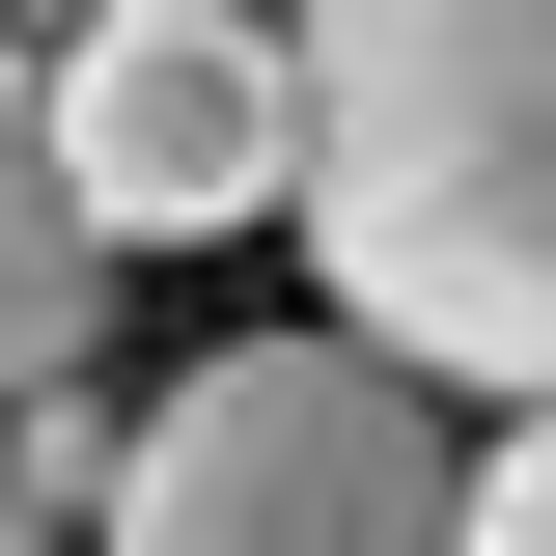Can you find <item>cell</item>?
<instances>
[{
	"instance_id": "1",
	"label": "cell",
	"mask_w": 556,
	"mask_h": 556,
	"mask_svg": "<svg viewBox=\"0 0 556 556\" xmlns=\"http://www.w3.org/2000/svg\"><path fill=\"white\" fill-rule=\"evenodd\" d=\"M306 278L417 390H556V0H306Z\"/></svg>"
},
{
	"instance_id": "2",
	"label": "cell",
	"mask_w": 556,
	"mask_h": 556,
	"mask_svg": "<svg viewBox=\"0 0 556 556\" xmlns=\"http://www.w3.org/2000/svg\"><path fill=\"white\" fill-rule=\"evenodd\" d=\"M112 556H473V445L390 334H223L139 417Z\"/></svg>"
},
{
	"instance_id": "3",
	"label": "cell",
	"mask_w": 556,
	"mask_h": 556,
	"mask_svg": "<svg viewBox=\"0 0 556 556\" xmlns=\"http://www.w3.org/2000/svg\"><path fill=\"white\" fill-rule=\"evenodd\" d=\"M56 167L112 251H223L306 195V28L278 0H84L56 28Z\"/></svg>"
},
{
	"instance_id": "4",
	"label": "cell",
	"mask_w": 556,
	"mask_h": 556,
	"mask_svg": "<svg viewBox=\"0 0 556 556\" xmlns=\"http://www.w3.org/2000/svg\"><path fill=\"white\" fill-rule=\"evenodd\" d=\"M84 334H112V223L56 167V28H0V417L84 390Z\"/></svg>"
},
{
	"instance_id": "5",
	"label": "cell",
	"mask_w": 556,
	"mask_h": 556,
	"mask_svg": "<svg viewBox=\"0 0 556 556\" xmlns=\"http://www.w3.org/2000/svg\"><path fill=\"white\" fill-rule=\"evenodd\" d=\"M473 556H556V390H529V417L473 445Z\"/></svg>"
},
{
	"instance_id": "6",
	"label": "cell",
	"mask_w": 556,
	"mask_h": 556,
	"mask_svg": "<svg viewBox=\"0 0 556 556\" xmlns=\"http://www.w3.org/2000/svg\"><path fill=\"white\" fill-rule=\"evenodd\" d=\"M0 556H84V529H56V501H0Z\"/></svg>"
},
{
	"instance_id": "7",
	"label": "cell",
	"mask_w": 556,
	"mask_h": 556,
	"mask_svg": "<svg viewBox=\"0 0 556 556\" xmlns=\"http://www.w3.org/2000/svg\"><path fill=\"white\" fill-rule=\"evenodd\" d=\"M0 28H84V0H0Z\"/></svg>"
}]
</instances>
